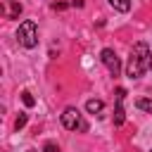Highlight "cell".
I'll return each instance as SVG.
<instances>
[{
	"label": "cell",
	"instance_id": "cell-1",
	"mask_svg": "<svg viewBox=\"0 0 152 152\" xmlns=\"http://www.w3.org/2000/svg\"><path fill=\"white\" fill-rule=\"evenodd\" d=\"M150 48L147 43H135L133 50H131V57H128V66H126V74L128 78H140L147 69H150Z\"/></svg>",
	"mask_w": 152,
	"mask_h": 152
},
{
	"label": "cell",
	"instance_id": "cell-2",
	"mask_svg": "<svg viewBox=\"0 0 152 152\" xmlns=\"http://www.w3.org/2000/svg\"><path fill=\"white\" fill-rule=\"evenodd\" d=\"M17 38H19V43L24 48H36L38 45V26H36V21H31V19L21 21L19 31H17Z\"/></svg>",
	"mask_w": 152,
	"mask_h": 152
},
{
	"label": "cell",
	"instance_id": "cell-3",
	"mask_svg": "<svg viewBox=\"0 0 152 152\" xmlns=\"http://www.w3.org/2000/svg\"><path fill=\"white\" fill-rule=\"evenodd\" d=\"M62 126L69 128V131H88V124L83 121L81 112L76 107H66L64 114H62Z\"/></svg>",
	"mask_w": 152,
	"mask_h": 152
},
{
	"label": "cell",
	"instance_id": "cell-4",
	"mask_svg": "<svg viewBox=\"0 0 152 152\" xmlns=\"http://www.w3.org/2000/svg\"><path fill=\"white\" fill-rule=\"evenodd\" d=\"M100 59H102V64L109 69L112 76H119V74H121V62H119V57H116V52H114L112 48H104V50L100 52Z\"/></svg>",
	"mask_w": 152,
	"mask_h": 152
},
{
	"label": "cell",
	"instance_id": "cell-5",
	"mask_svg": "<svg viewBox=\"0 0 152 152\" xmlns=\"http://www.w3.org/2000/svg\"><path fill=\"white\" fill-rule=\"evenodd\" d=\"M124 97H126V90H124V88H119V90H116V107H114V126H121V124L126 121Z\"/></svg>",
	"mask_w": 152,
	"mask_h": 152
},
{
	"label": "cell",
	"instance_id": "cell-6",
	"mask_svg": "<svg viewBox=\"0 0 152 152\" xmlns=\"http://www.w3.org/2000/svg\"><path fill=\"white\" fill-rule=\"evenodd\" d=\"M86 109H88V114H100L104 109V102L102 100H88L86 102Z\"/></svg>",
	"mask_w": 152,
	"mask_h": 152
},
{
	"label": "cell",
	"instance_id": "cell-7",
	"mask_svg": "<svg viewBox=\"0 0 152 152\" xmlns=\"http://www.w3.org/2000/svg\"><path fill=\"white\" fill-rule=\"evenodd\" d=\"M131 2H133V0H109V5H112L114 10H119V12H128V10H131Z\"/></svg>",
	"mask_w": 152,
	"mask_h": 152
},
{
	"label": "cell",
	"instance_id": "cell-8",
	"mask_svg": "<svg viewBox=\"0 0 152 152\" xmlns=\"http://www.w3.org/2000/svg\"><path fill=\"white\" fill-rule=\"evenodd\" d=\"M19 14H21V2L12 0V2H10V12H7V19H17Z\"/></svg>",
	"mask_w": 152,
	"mask_h": 152
},
{
	"label": "cell",
	"instance_id": "cell-9",
	"mask_svg": "<svg viewBox=\"0 0 152 152\" xmlns=\"http://www.w3.org/2000/svg\"><path fill=\"white\" fill-rule=\"evenodd\" d=\"M135 107L142 109V112H147V114H152V100H150V97H140V100L135 102Z\"/></svg>",
	"mask_w": 152,
	"mask_h": 152
},
{
	"label": "cell",
	"instance_id": "cell-10",
	"mask_svg": "<svg viewBox=\"0 0 152 152\" xmlns=\"http://www.w3.org/2000/svg\"><path fill=\"white\" fill-rule=\"evenodd\" d=\"M21 102H24L26 107H33V104H36V100H33V95H31L28 90H24V93H21Z\"/></svg>",
	"mask_w": 152,
	"mask_h": 152
},
{
	"label": "cell",
	"instance_id": "cell-11",
	"mask_svg": "<svg viewBox=\"0 0 152 152\" xmlns=\"http://www.w3.org/2000/svg\"><path fill=\"white\" fill-rule=\"evenodd\" d=\"M26 121H28V116H26V114H19V116H17V121H14V128H17V131H19V128H24V126H26Z\"/></svg>",
	"mask_w": 152,
	"mask_h": 152
},
{
	"label": "cell",
	"instance_id": "cell-12",
	"mask_svg": "<svg viewBox=\"0 0 152 152\" xmlns=\"http://www.w3.org/2000/svg\"><path fill=\"white\" fill-rule=\"evenodd\" d=\"M45 152H59V147L55 145V142H45V147H43Z\"/></svg>",
	"mask_w": 152,
	"mask_h": 152
},
{
	"label": "cell",
	"instance_id": "cell-13",
	"mask_svg": "<svg viewBox=\"0 0 152 152\" xmlns=\"http://www.w3.org/2000/svg\"><path fill=\"white\" fill-rule=\"evenodd\" d=\"M64 7H66L64 2H55V5H52V10H64Z\"/></svg>",
	"mask_w": 152,
	"mask_h": 152
},
{
	"label": "cell",
	"instance_id": "cell-14",
	"mask_svg": "<svg viewBox=\"0 0 152 152\" xmlns=\"http://www.w3.org/2000/svg\"><path fill=\"white\" fill-rule=\"evenodd\" d=\"M26 152H38V150H33V147H31V150H26Z\"/></svg>",
	"mask_w": 152,
	"mask_h": 152
},
{
	"label": "cell",
	"instance_id": "cell-15",
	"mask_svg": "<svg viewBox=\"0 0 152 152\" xmlns=\"http://www.w3.org/2000/svg\"><path fill=\"white\" fill-rule=\"evenodd\" d=\"M150 69H152V55H150Z\"/></svg>",
	"mask_w": 152,
	"mask_h": 152
}]
</instances>
